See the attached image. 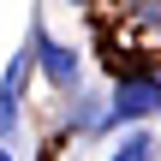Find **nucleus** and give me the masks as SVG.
Instances as JSON below:
<instances>
[{
    "mask_svg": "<svg viewBox=\"0 0 161 161\" xmlns=\"http://www.w3.org/2000/svg\"><path fill=\"white\" fill-rule=\"evenodd\" d=\"M30 42H36V72H42L60 96H72V90H78V78H84L78 48H72V42H54V36L42 30V18H30Z\"/></svg>",
    "mask_w": 161,
    "mask_h": 161,
    "instance_id": "f03ea898",
    "label": "nucleus"
},
{
    "mask_svg": "<svg viewBox=\"0 0 161 161\" xmlns=\"http://www.w3.org/2000/svg\"><path fill=\"white\" fill-rule=\"evenodd\" d=\"M72 6H84V0H72Z\"/></svg>",
    "mask_w": 161,
    "mask_h": 161,
    "instance_id": "0eeeda50",
    "label": "nucleus"
},
{
    "mask_svg": "<svg viewBox=\"0 0 161 161\" xmlns=\"http://www.w3.org/2000/svg\"><path fill=\"white\" fill-rule=\"evenodd\" d=\"M30 72H36V42L30 48H18L12 60H6V72H0V143H12L18 137V125H24V84H30Z\"/></svg>",
    "mask_w": 161,
    "mask_h": 161,
    "instance_id": "7ed1b4c3",
    "label": "nucleus"
},
{
    "mask_svg": "<svg viewBox=\"0 0 161 161\" xmlns=\"http://www.w3.org/2000/svg\"><path fill=\"white\" fill-rule=\"evenodd\" d=\"M0 161H18V155H12V149H6V143H0Z\"/></svg>",
    "mask_w": 161,
    "mask_h": 161,
    "instance_id": "423d86ee",
    "label": "nucleus"
},
{
    "mask_svg": "<svg viewBox=\"0 0 161 161\" xmlns=\"http://www.w3.org/2000/svg\"><path fill=\"white\" fill-rule=\"evenodd\" d=\"M155 149H161V143L149 137V131H125V137L108 149V161H155Z\"/></svg>",
    "mask_w": 161,
    "mask_h": 161,
    "instance_id": "20e7f679",
    "label": "nucleus"
},
{
    "mask_svg": "<svg viewBox=\"0 0 161 161\" xmlns=\"http://www.w3.org/2000/svg\"><path fill=\"white\" fill-rule=\"evenodd\" d=\"M137 24H149V30H161V0H137Z\"/></svg>",
    "mask_w": 161,
    "mask_h": 161,
    "instance_id": "39448f33",
    "label": "nucleus"
},
{
    "mask_svg": "<svg viewBox=\"0 0 161 161\" xmlns=\"http://www.w3.org/2000/svg\"><path fill=\"white\" fill-rule=\"evenodd\" d=\"M149 114H161V78H149V72L119 78V84H114V96H108V119H102V131L137 125V119H149Z\"/></svg>",
    "mask_w": 161,
    "mask_h": 161,
    "instance_id": "f257e3e1",
    "label": "nucleus"
}]
</instances>
